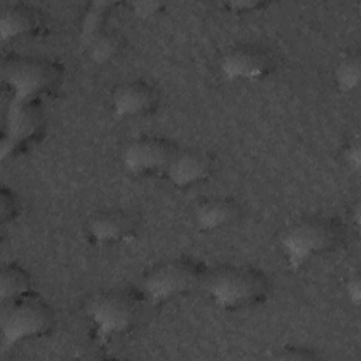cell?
<instances>
[{
  "instance_id": "7a4b0ae2",
  "label": "cell",
  "mask_w": 361,
  "mask_h": 361,
  "mask_svg": "<svg viewBox=\"0 0 361 361\" xmlns=\"http://www.w3.org/2000/svg\"><path fill=\"white\" fill-rule=\"evenodd\" d=\"M147 295L137 288H114L103 290L90 299L87 313L100 338L126 334L144 316Z\"/></svg>"
},
{
  "instance_id": "8992f818",
  "label": "cell",
  "mask_w": 361,
  "mask_h": 361,
  "mask_svg": "<svg viewBox=\"0 0 361 361\" xmlns=\"http://www.w3.org/2000/svg\"><path fill=\"white\" fill-rule=\"evenodd\" d=\"M207 268L188 257L172 258L151 268L142 279V290L154 302H165L203 286Z\"/></svg>"
},
{
  "instance_id": "ba28073f",
  "label": "cell",
  "mask_w": 361,
  "mask_h": 361,
  "mask_svg": "<svg viewBox=\"0 0 361 361\" xmlns=\"http://www.w3.org/2000/svg\"><path fill=\"white\" fill-rule=\"evenodd\" d=\"M178 149V145L169 138L141 135L126 147L123 161L127 169L137 175L165 172Z\"/></svg>"
},
{
  "instance_id": "6da1fadb",
  "label": "cell",
  "mask_w": 361,
  "mask_h": 361,
  "mask_svg": "<svg viewBox=\"0 0 361 361\" xmlns=\"http://www.w3.org/2000/svg\"><path fill=\"white\" fill-rule=\"evenodd\" d=\"M203 288L224 309H244L262 303L271 282L258 268L248 265H220L207 269Z\"/></svg>"
},
{
  "instance_id": "5bb4252c",
  "label": "cell",
  "mask_w": 361,
  "mask_h": 361,
  "mask_svg": "<svg viewBox=\"0 0 361 361\" xmlns=\"http://www.w3.org/2000/svg\"><path fill=\"white\" fill-rule=\"evenodd\" d=\"M44 27L41 11L25 3H11L3 8L0 16V34L3 39L23 35H34Z\"/></svg>"
},
{
  "instance_id": "52a82bcc",
  "label": "cell",
  "mask_w": 361,
  "mask_h": 361,
  "mask_svg": "<svg viewBox=\"0 0 361 361\" xmlns=\"http://www.w3.org/2000/svg\"><path fill=\"white\" fill-rule=\"evenodd\" d=\"M45 116L41 100L10 99L1 138V157L16 155L42 135Z\"/></svg>"
},
{
  "instance_id": "ac0fdd59",
  "label": "cell",
  "mask_w": 361,
  "mask_h": 361,
  "mask_svg": "<svg viewBox=\"0 0 361 361\" xmlns=\"http://www.w3.org/2000/svg\"><path fill=\"white\" fill-rule=\"evenodd\" d=\"M337 82L344 89H353L358 83L360 78V58L358 55H347L340 61L336 71Z\"/></svg>"
},
{
  "instance_id": "5b68a950",
  "label": "cell",
  "mask_w": 361,
  "mask_h": 361,
  "mask_svg": "<svg viewBox=\"0 0 361 361\" xmlns=\"http://www.w3.org/2000/svg\"><path fill=\"white\" fill-rule=\"evenodd\" d=\"M55 314L48 302L34 290L3 302L1 333L8 345L48 334Z\"/></svg>"
},
{
  "instance_id": "7c38bea8",
  "label": "cell",
  "mask_w": 361,
  "mask_h": 361,
  "mask_svg": "<svg viewBox=\"0 0 361 361\" xmlns=\"http://www.w3.org/2000/svg\"><path fill=\"white\" fill-rule=\"evenodd\" d=\"M159 104L158 90L142 79H134L116 87L111 107L121 117H135L152 113Z\"/></svg>"
},
{
  "instance_id": "3957f363",
  "label": "cell",
  "mask_w": 361,
  "mask_h": 361,
  "mask_svg": "<svg viewBox=\"0 0 361 361\" xmlns=\"http://www.w3.org/2000/svg\"><path fill=\"white\" fill-rule=\"evenodd\" d=\"M1 75L11 99L42 102L61 87L63 68L39 56H10L3 61Z\"/></svg>"
},
{
  "instance_id": "9c48e42d",
  "label": "cell",
  "mask_w": 361,
  "mask_h": 361,
  "mask_svg": "<svg viewBox=\"0 0 361 361\" xmlns=\"http://www.w3.org/2000/svg\"><path fill=\"white\" fill-rule=\"evenodd\" d=\"M275 68L272 52L261 44L245 42L231 47L223 56L221 69L231 79H261Z\"/></svg>"
},
{
  "instance_id": "277c9868",
  "label": "cell",
  "mask_w": 361,
  "mask_h": 361,
  "mask_svg": "<svg viewBox=\"0 0 361 361\" xmlns=\"http://www.w3.org/2000/svg\"><path fill=\"white\" fill-rule=\"evenodd\" d=\"M345 238L344 224L336 217L312 216L289 226L282 237V247L293 267L313 257L334 251Z\"/></svg>"
},
{
  "instance_id": "8fae6325",
  "label": "cell",
  "mask_w": 361,
  "mask_h": 361,
  "mask_svg": "<svg viewBox=\"0 0 361 361\" xmlns=\"http://www.w3.org/2000/svg\"><path fill=\"white\" fill-rule=\"evenodd\" d=\"M138 228L137 217L121 209H107L93 213L86 223L87 234L97 243L111 244L131 238Z\"/></svg>"
},
{
  "instance_id": "ffe728a7",
  "label": "cell",
  "mask_w": 361,
  "mask_h": 361,
  "mask_svg": "<svg viewBox=\"0 0 361 361\" xmlns=\"http://www.w3.org/2000/svg\"><path fill=\"white\" fill-rule=\"evenodd\" d=\"M164 4L159 1H138V3H133V8L134 13L140 17H151L157 13H159L162 10Z\"/></svg>"
},
{
  "instance_id": "4fadbf2b",
  "label": "cell",
  "mask_w": 361,
  "mask_h": 361,
  "mask_svg": "<svg viewBox=\"0 0 361 361\" xmlns=\"http://www.w3.org/2000/svg\"><path fill=\"white\" fill-rule=\"evenodd\" d=\"M243 216V207L238 200L226 196L206 197L199 202L195 210V219L203 230H219L234 224Z\"/></svg>"
},
{
  "instance_id": "e0dca14e",
  "label": "cell",
  "mask_w": 361,
  "mask_h": 361,
  "mask_svg": "<svg viewBox=\"0 0 361 361\" xmlns=\"http://www.w3.org/2000/svg\"><path fill=\"white\" fill-rule=\"evenodd\" d=\"M111 3L97 1L92 3L83 16L82 27H80V38L83 45H86L92 38H94L99 32L107 28V21L110 16Z\"/></svg>"
},
{
  "instance_id": "9a60e30c",
  "label": "cell",
  "mask_w": 361,
  "mask_h": 361,
  "mask_svg": "<svg viewBox=\"0 0 361 361\" xmlns=\"http://www.w3.org/2000/svg\"><path fill=\"white\" fill-rule=\"evenodd\" d=\"M32 290L30 274L18 264L10 262L1 268L0 298L1 302L18 298Z\"/></svg>"
},
{
  "instance_id": "2e32d148",
  "label": "cell",
  "mask_w": 361,
  "mask_h": 361,
  "mask_svg": "<svg viewBox=\"0 0 361 361\" xmlns=\"http://www.w3.org/2000/svg\"><path fill=\"white\" fill-rule=\"evenodd\" d=\"M90 58L96 62H109L116 58L124 48V38L120 32L106 28L92 38L86 45Z\"/></svg>"
},
{
  "instance_id": "30bf717a",
  "label": "cell",
  "mask_w": 361,
  "mask_h": 361,
  "mask_svg": "<svg viewBox=\"0 0 361 361\" xmlns=\"http://www.w3.org/2000/svg\"><path fill=\"white\" fill-rule=\"evenodd\" d=\"M214 171V157L202 148L178 149L165 175L178 188L197 185L207 179Z\"/></svg>"
},
{
  "instance_id": "d6986e66",
  "label": "cell",
  "mask_w": 361,
  "mask_h": 361,
  "mask_svg": "<svg viewBox=\"0 0 361 361\" xmlns=\"http://www.w3.org/2000/svg\"><path fill=\"white\" fill-rule=\"evenodd\" d=\"M0 214H1V221L3 223L13 221L18 214V203L16 200V196H14L13 190L6 189V188L1 189Z\"/></svg>"
}]
</instances>
